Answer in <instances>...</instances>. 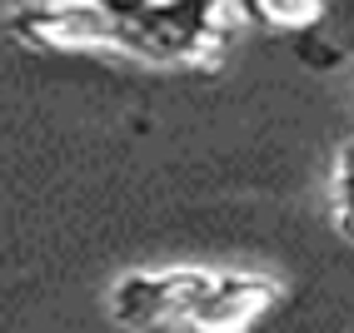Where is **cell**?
I'll return each instance as SVG.
<instances>
[{"label":"cell","instance_id":"obj_2","mask_svg":"<svg viewBox=\"0 0 354 333\" xmlns=\"http://www.w3.org/2000/svg\"><path fill=\"white\" fill-rule=\"evenodd\" d=\"M6 35L26 50H125L120 26L95 0H30L6 15Z\"/></svg>","mask_w":354,"mask_h":333},{"label":"cell","instance_id":"obj_6","mask_svg":"<svg viewBox=\"0 0 354 333\" xmlns=\"http://www.w3.org/2000/svg\"><path fill=\"white\" fill-rule=\"evenodd\" d=\"M329 204H335V229L354 244V139L339 150L335 164V184H329Z\"/></svg>","mask_w":354,"mask_h":333},{"label":"cell","instance_id":"obj_3","mask_svg":"<svg viewBox=\"0 0 354 333\" xmlns=\"http://www.w3.org/2000/svg\"><path fill=\"white\" fill-rule=\"evenodd\" d=\"M215 283L209 269H140L125 274L110 289V319L125 328H155V323H185V314L205 299V289Z\"/></svg>","mask_w":354,"mask_h":333},{"label":"cell","instance_id":"obj_5","mask_svg":"<svg viewBox=\"0 0 354 333\" xmlns=\"http://www.w3.org/2000/svg\"><path fill=\"white\" fill-rule=\"evenodd\" d=\"M329 10V0H234V15L245 26L259 30H274V35H299V30H315Z\"/></svg>","mask_w":354,"mask_h":333},{"label":"cell","instance_id":"obj_1","mask_svg":"<svg viewBox=\"0 0 354 333\" xmlns=\"http://www.w3.org/2000/svg\"><path fill=\"white\" fill-rule=\"evenodd\" d=\"M95 6L120 26L125 50L145 60L220 65L240 26L234 0H95Z\"/></svg>","mask_w":354,"mask_h":333},{"label":"cell","instance_id":"obj_4","mask_svg":"<svg viewBox=\"0 0 354 333\" xmlns=\"http://www.w3.org/2000/svg\"><path fill=\"white\" fill-rule=\"evenodd\" d=\"M279 303V283L265 274H215L205 299L185 314V328L195 333H250Z\"/></svg>","mask_w":354,"mask_h":333}]
</instances>
